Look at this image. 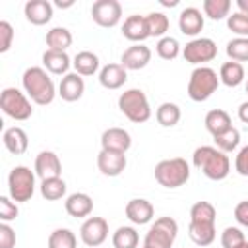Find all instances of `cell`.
<instances>
[{"instance_id":"cell-41","label":"cell","mask_w":248,"mask_h":248,"mask_svg":"<svg viewBox=\"0 0 248 248\" xmlns=\"http://www.w3.org/2000/svg\"><path fill=\"white\" fill-rule=\"evenodd\" d=\"M242 242H246V238L238 227H227L221 232V246L223 248H238Z\"/></svg>"},{"instance_id":"cell-27","label":"cell","mask_w":248,"mask_h":248,"mask_svg":"<svg viewBox=\"0 0 248 248\" xmlns=\"http://www.w3.org/2000/svg\"><path fill=\"white\" fill-rule=\"evenodd\" d=\"M188 236L194 244L198 246H209L217 232H215V225H207V223H192L188 225Z\"/></svg>"},{"instance_id":"cell-48","label":"cell","mask_w":248,"mask_h":248,"mask_svg":"<svg viewBox=\"0 0 248 248\" xmlns=\"http://www.w3.org/2000/svg\"><path fill=\"white\" fill-rule=\"evenodd\" d=\"M54 6H56V8H62V10H64V8H72V6H74V0H66V2L56 0V2H54Z\"/></svg>"},{"instance_id":"cell-6","label":"cell","mask_w":248,"mask_h":248,"mask_svg":"<svg viewBox=\"0 0 248 248\" xmlns=\"http://www.w3.org/2000/svg\"><path fill=\"white\" fill-rule=\"evenodd\" d=\"M8 192L16 203L29 202L35 194V172L25 165L14 167L8 174Z\"/></svg>"},{"instance_id":"cell-28","label":"cell","mask_w":248,"mask_h":248,"mask_svg":"<svg viewBox=\"0 0 248 248\" xmlns=\"http://www.w3.org/2000/svg\"><path fill=\"white\" fill-rule=\"evenodd\" d=\"M74 68L79 76H93L99 70V56L91 50H79L74 56Z\"/></svg>"},{"instance_id":"cell-7","label":"cell","mask_w":248,"mask_h":248,"mask_svg":"<svg viewBox=\"0 0 248 248\" xmlns=\"http://www.w3.org/2000/svg\"><path fill=\"white\" fill-rule=\"evenodd\" d=\"M0 108L6 116L14 118V120H27L33 114L31 103L27 99V95L23 91H19L17 87H6L0 93Z\"/></svg>"},{"instance_id":"cell-16","label":"cell","mask_w":248,"mask_h":248,"mask_svg":"<svg viewBox=\"0 0 248 248\" xmlns=\"http://www.w3.org/2000/svg\"><path fill=\"white\" fill-rule=\"evenodd\" d=\"M35 174L45 180V178H56L62 174V163L54 151H41L35 159Z\"/></svg>"},{"instance_id":"cell-39","label":"cell","mask_w":248,"mask_h":248,"mask_svg":"<svg viewBox=\"0 0 248 248\" xmlns=\"http://www.w3.org/2000/svg\"><path fill=\"white\" fill-rule=\"evenodd\" d=\"M155 50L157 54L163 58V60H174L178 54H180V43L174 39V37H163L157 41L155 45Z\"/></svg>"},{"instance_id":"cell-47","label":"cell","mask_w":248,"mask_h":248,"mask_svg":"<svg viewBox=\"0 0 248 248\" xmlns=\"http://www.w3.org/2000/svg\"><path fill=\"white\" fill-rule=\"evenodd\" d=\"M238 118H240L244 124H248V101H244V103L238 107Z\"/></svg>"},{"instance_id":"cell-42","label":"cell","mask_w":248,"mask_h":248,"mask_svg":"<svg viewBox=\"0 0 248 248\" xmlns=\"http://www.w3.org/2000/svg\"><path fill=\"white\" fill-rule=\"evenodd\" d=\"M17 213H19L17 203L10 196H0V219H2V223L14 221L17 217Z\"/></svg>"},{"instance_id":"cell-53","label":"cell","mask_w":248,"mask_h":248,"mask_svg":"<svg viewBox=\"0 0 248 248\" xmlns=\"http://www.w3.org/2000/svg\"><path fill=\"white\" fill-rule=\"evenodd\" d=\"M143 248H151V246H145V244H143Z\"/></svg>"},{"instance_id":"cell-34","label":"cell","mask_w":248,"mask_h":248,"mask_svg":"<svg viewBox=\"0 0 248 248\" xmlns=\"http://www.w3.org/2000/svg\"><path fill=\"white\" fill-rule=\"evenodd\" d=\"M140 234L134 227H118L112 232V246L114 248H138Z\"/></svg>"},{"instance_id":"cell-8","label":"cell","mask_w":248,"mask_h":248,"mask_svg":"<svg viewBox=\"0 0 248 248\" xmlns=\"http://www.w3.org/2000/svg\"><path fill=\"white\" fill-rule=\"evenodd\" d=\"M178 234V223L172 217H159L145 232L143 244L151 248H172Z\"/></svg>"},{"instance_id":"cell-1","label":"cell","mask_w":248,"mask_h":248,"mask_svg":"<svg viewBox=\"0 0 248 248\" xmlns=\"http://www.w3.org/2000/svg\"><path fill=\"white\" fill-rule=\"evenodd\" d=\"M21 85L25 95L35 103V105H50L54 95H56V87L54 81L48 78L46 70L41 66H31L23 72L21 76Z\"/></svg>"},{"instance_id":"cell-25","label":"cell","mask_w":248,"mask_h":248,"mask_svg":"<svg viewBox=\"0 0 248 248\" xmlns=\"http://www.w3.org/2000/svg\"><path fill=\"white\" fill-rule=\"evenodd\" d=\"M244 78H246V74H244V66L240 62L229 60V62L221 64V68H219V81L227 87H238L244 81Z\"/></svg>"},{"instance_id":"cell-38","label":"cell","mask_w":248,"mask_h":248,"mask_svg":"<svg viewBox=\"0 0 248 248\" xmlns=\"http://www.w3.org/2000/svg\"><path fill=\"white\" fill-rule=\"evenodd\" d=\"M78 238L70 229H56L48 236V248H76Z\"/></svg>"},{"instance_id":"cell-43","label":"cell","mask_w":248,"mask_h":248,"mask_svg":"<svg viewBox=\"0 0 248 248\" xmlns=\"http://www.w3.org/2000/svg\"><path fill=\"white\" fill-rule=\"evenodd\" d=\"M14 41V27L10 25V21L2 19L0 21V52H8Z\"/></svg>"},{"instance_id":"cell-5","label":"cell","mask_w":248,"mask_h":248,"mask_svg":"<svg viewBox=\"0 0 248 248\" xmlns=\"http://www.w3.org/2000/svg\"><path fill=\"white\" fill-rule=\"evenodd\" d=\"M219 76L213 68L209 66H198L194 68V72L190 74L188 79V97L196 103L207 101L219 87Z\"/></svg>"},{"instance_id":"cell-17","label":"cell","mask_w":248,"mask_h":248,"mask_svg":"<svg viewBox=\"0 0 248 248\" xmlns=\"http://www.w3.org/2000/svg\"><path fill=\"white\" fill-rule=\"evenodd\" d=\"M155 215V207L145 198H134L126 203V217L134 225H147Z\"/></svg>"},{"instance_id":"cell-29","label":"cell","mask_w":248,"mask_h":248,"mask_svg":"<svg viewBox=\"0 0 248 248\" xmlns=\"http://www.w3.org/2000/svg\"><path fill=\"white\" fill-rule=\"evenodd\" d=\"M180 116H182L180 107H178L176 103H170V101L161 103V105L157 107V110H155V118H157V122H159L161 126H165V128H172V126H176V124L180 122Z\"/></svg>"},{"instance_id":"cell-13","label":"cell","mask_w":248,"mask_h":248,"mask_svg":"<svg viewBox=\"0 0 248 248\" xmlns=\"http://www.w3.org/2000/svg\"><path fill=\"white\" fill-rule=\"evenodd\" d=\"M126 153H116V151H107L101 149L97 155V167L101 174L105 176H118L126 169Z\"/></svg>"},{"instance_id":"cell-36","label":"cell","mask_w":248,"mask_h":248,"mask_svg":"<svg viewBox=\"0 0 248 248\" xmlns=\"http://www.w3.org/2000/svg\"><path fill=\"white\" fill-rule=\"evenodd\" d=\"M227 56L232 62H248V37H234L227 43Z\"/></svg>"},{"instance_id":"cell-46","label":"cell","mask_w":248,"mask_h":248,"mask_svg":"<svg viewBox=\"0 0 248 248\" xmlns=\"http://www.w3.org/2000/svg\"><path fill=\"white\" fill-rule=\"evenodd\" d=\"M234 219H236L242 227L248 229V200L236 203V207H234Z\"/></svg>"},{"instance_id":"cell-19","label":"cell","mask_w":248,"mask_h":248,"mask_svg":"<svg viewBox=\"0 0 248 248\" xmlns=\"http://www.w3.org/2000/svg\"><path fill=\"white\" fill-rule=\"evenodd\" d=\"M85 91V81L79 74L72 72V74H66L62 79H60V85H58V95L62 97V101H68V103H74L78 99H81Z\"/></svg>"},{"instance_id":"cell-40","label":"cell","mask_w":248,"mask_h":248,"mask_svg":"<svg viewBox=\"0 0 248 248\" xmlns=\"http://www.w3.org/2000/svg\"><path fill=\"white\" fill-rule=\"evenodd\" d=\"M227 27L236 35V37H248V14L234 12L227 17Z\"/></svg>"},{"instance_id":"cell-11","label":"cell","mask_w":248,"mask_h":248,"mask_svg":"<svg viewBox=\"0 0 248 248\" xmlns=\"http://www.w3.org/2000/svg\"><path fill=\"white\" fill-rule=\"evenodd\" d=\"M85 246H101L108 236V223L103 217H87L79 229Z\"/></svg>"},{"instance_id":"cell-3","label":"cell","mask_w":248,"mask_h":248,"mask_svg":"<svg viewBox=\"0 0 248 248\" xmlns=\"http://www.w3.org/2000/svg\"><path fill=\"white\" fill-rule=\"evenodd\" d=\"M190 178V165L182 157L163 159L155 165V180L165 188H180Z\"/></svg>"},{"instance_id":"cell-21","label":"cell","mask_w":248,"mask_h":248,"mask_svg":"<svg viewBox=\"0 0 248 248\" xmlns=\"http://www.w3.org/2000/svg\"><path fill=\"white\" fill-rule=\"evenodd\" d=\"M72 64L74 62L70 60L66 50H50V48H46L43 52V66H45L46 72H50L54 76H66Z\"/></svg>"},{"instance_id":"cell-31","label":"cell","mask_w":248,"mask_h":248,"mask_svg":"<svg viewBox=\"0 0 248 248\" xmlns=\"http://www.w3.org/2000/svg\"><path fill=\"white\" fill-rule=\"evenodd\" d=\"M66 182L62 176H56V178H45L41 180V196L48 202H56V200H62L66 196Z\"/></svg>"},{"instance_id":"cell-45","label":"cell","mask_w":248,"mask_h":248,"mask_svg":"<svg viewBox=\"0 0 248 248\" xmlns=\"http://www.w3.org/2000/svg\"><path fill=\"white\" fill-rule=\"evenodd\" d=\"M234 170H236L240 176H248V145H244V147L236 153Z\"/></svg>"},{"instance_id":"cell-14","label":"cell","mask_w":248,"mask_h":248,"mask_svg":"<svg viewBox=\"0 0 248 248\" xmlns=\"http://www.w3.org/2000/svg\"><path fill=\"white\" fill-rule=\"evenodd\" d=\"M23 14L25 19L33 25H45L52 19L54 14V6L48 0H29L23 6Z\"/></svg>"},{"instance_id":"cell-44","label":"cell","mask_w":248,"mask_h":248,"mask_svg":"<svg viewBox=\"0 0 248 248\" xmlns=\"http://www.w3.org/2000/svg\"><path fill=\"white\" fill-rule=\"evenodd\" d=\"M16 246V231L8 223H0V248Z\"/></svg>"},{"instance_id":"cell-26","label":"cell","mask_w":248,"mask_h":248,"mask_svg":"<svg viewBox=\"0 0 248 248\" xmlns=\"http://www.w3.org/2000/svg\"><path fill=\"white\" fill-rule=\"evenodd\" d=\"M205 128H207V132L215 138V136L227 132L229 128H232V120H231V116H229L227 110H223V108H213V110H209V112L205 114Z\"/></svg>"},{"instance_id":"cell-22","label":"cell","mask_w":248,"mask_h":248,"mask_svg":"<svg viewBox=\"0 0 248 248\" xmlns=\"http://www.w3.org/2000/svg\"><path fill=\"white\" fill-rule=\"evenodd\" d=\"M64 207H66V213L70 217H78V219L89 217L91 211H93V200L85 192H74L66 198Z\"/></svg>"},{"instance_id":"cell-51","label":"cell","mask_w":248,"mask_h":248,"mask_svg":"<svg viewBox=\"0 0 248 248\" xmlns=\"http://www.w3.org/2000/svg\"><path fill=\"white\" fill-rule=\"evenodd\" d=\"M238 248H248V240H246V242H242V244H240Z\"/></svg>"},{"instance_id":"cell-12","label":"cell","mask_w":248,"mask_h":248,"mask_svg":"<svg viewBox=\"0 0 248 248\" xmlns=\"http://www.w3.org/2000/svg\"><path fill=\"white\" fill-rule=\"evenodd\" d=\"M132 147V136L124 128H107L101 134V149L107 151H116V153H126Z\"/></svg>"},{"instance_id":"cell-50","label":"cell","mask_w":248,"mask_h":248,"mask_svg":"<svg viewBox=\"0 0 248 248\" xmlns=\"http://www.w3.org/2000/svg\"><path fill=\"white\" fill-rule=\"evenodd\" d=\"M161 4H163V6H170V8H174V6H178V0H172V2H167V0H161Z\"/></svg>"},{"instance_id":"cell-49","label":"cell","mask_w":248,"mask_h":248,"mask_svg":"<svg viewBox=\"0 0 248 248\" xmlns=\"http://www.w3.org/2000/svg\"><path fill=\"white\" fill-rule=\"evenodd\" d=\"M236 6H238V12L248 14V0H236Z\"/></svg>"},{"instance_id":"cell-4","label":"cell","mask_w":248,"mask_h":248,"mask_svg":"<svg viewBox=\"0 0 248 248\" xmlns=\"http://www.w3.org/2000/svg\"><path fill=\"white\" fill-rule=\"evenodd\" d=\"M118 108L130 122H136V124L147 122L151 118V107H149L147 95L138 87H132V89H126L124 93H120Z\"/></svg>"},{"instance_id":"cell-18","label":"cell","mask_w":248,"mask_h":248,"mask_svg":"<svg viewBox=\"0 0 248 248\" xmlns=\"http://www.w3.org/2000/svg\"><path fill=\"white\" fill-rule=\"evenodd\" d=\"M203 23H205V21H203L202 12H200L198 8H194V6L184 8V10L180 12V16H178V29H180V33L186 35V37H196L198 33H202Z\"/></svg>"},{"instance_id":"cell-30","label":"cell","mask_w":248,"mask_h":248,"mask_svg":"<svg viewBox=\"0 0 248 248\" xmlns=\"http://www.w3.org/2000/svg\"><path fill=\"white\" fill-rule=\"evenodd\" d=\"M45 41L50 50H66L72 45L74 37H72L70 29H66V27H52L50 31H46Z\"/></svg>"},{"instance_id":"cell-33","label":"cell","mask_w":248,"mask_h":248,"mask_svg":"<svg viewBox=\"0 0 248 248\" xmlns=\"http://www.w3.org/2000/svg\"><path fill=\"white\" fill-rule=\"evenodd\" d=\"M215 219H217V211H215L213 203H209V202H196L190 209V221L192 223L215 225Z\"/></svg>"},{"instance_id":"cell-35","label":"cell","mask_w":248,"mask_h":248,"mask_svg":"<svg viewBox=\"0 0 248 248\" xmlns=\"http://www.w3.org/2000/svg\"><path fill=\"white\" fill-rule=\"evenodd\" d=\"M202 8H203V14L213 21H219L231 16V0H203Z\"/></svg>"},{"instance_id":"cell-37","label":"cell","mask_w":248,"mask_h":248,"mask_svg":"<svg viewBox=\"0 0 248 248\" xmlns=\"http://www.w3.org/2000/svg\"><path fill=\"white\" fill-rule=\"evenodd\" d=\"M213 141H215V147H217L219 151H223V153H231V151H234V149L238 147V143H240V132L232 126V128H229L227 132L215 136Z\"/></svg>"},{"instance_id":"cell-52","label":"cell","mask_w":248,"mask_h":248,"mask_svg":"<svg viewBox=\"0 0 248 248\" xmlns=\"http://www.w3.org/2000/svg\"><path fill=\"white\" fill-rule=\"evenodd\" d=\"M246 93H248V79H246Z\"/></svg>"},{"instance_id":"cell-9","label":"cell","mask_w":248,"mask_h":248,"mask_svg":"<svg viewBox=\"0 0 248 248\" xmlns=\"http://www.w3.org/2000/svg\"><path fill=\"white\" fill-rule=\"evenodd\" d=\"M182 56L186 62L203 66L205 62H211L217 56V45L209 37H196L182 48Z\"/></svg>"},{"instance_id":"cell-20","label":"cell","mask_w":248,"mask_h":248,"mask_svg":"<svg viewBox=\"0 0 248 248\" xmlns=\"http://www.w3.org/2000/svg\"><path fill=\"white\" fill-rule=\"evenodd\" d=\"M122 35L132 41L134 45L138 43H143L147 37H149V31H147V23H145V16H140V14H134V16H128L122 23Z\"/></svg>"},{"instance_id":"cell-23","label":"cell","mask_w":248,"mask_h":248,"mask_svg":"<svg viewBox=\"0 0 248 248\" xmlns=\"http://www.w3.org/2000/svg\"><path fill=\"white\" fill-rule=\"evenodd\" d=\"M128 79V70L122 64H107L99 72V81L105 89H120Z\"/></svg>"},{"instance_id":"cell-32","label":"cell","mask_w":248,"mask_h":248,"mask_svg":"<svg viewBox=\"0 0 248 248\" xmlns=\"http://www.w3.org/2000/svg\"><path fill=\"white\" fill-rule=\"evenodd\" d=\"M145 23H147V31H149V37H167V31H169V17L163 14V12H149L145 16Z\"/></svg>"},{"instance_id":"cell-2","label":"cell","mask_w":248,"mask_h":248,"mask_svg":"<svg viewBox=\"0 0 248 248\" xmlns=\"http://www.w3.org/2000/svg\"><path fill=\"white\" fill-rule=\"evenodd\" d=\"M192 163L196 169H200L209 180H223L231 172V161L227 153L219 151L213 145H202L196 147L192 155Z\"/></svg>"},{"instance_id":"cell-15","label":"cell","mask_w":248,"mask_h":248,"mask_svg":"<svg viewBox=\"0 0 248 248\" xmlns=\"http://www.w3.org/2000/svg\"><path fill=\"white\" fill-rule=\"evenodd\" d=\"M149 60H151V50L143 43L128 46L120 56V64L126 70H141V68H145L149 64Z\"/></svg>"},{"instance_id":"cell-10","label":"cell","mask_w":248,"mask_h":248,"mask_svg":"<svg viewBox=\"0 0 248 248\" xmlns=\"http://www.w3.org/2000/svg\"><path fill=\"white\" fill-rule=\"evenodd\" d=\"M91 17L101 27H114L122 19V6L118 0H97L91 6Z\"/></svg>"},{"instance_id":"cell-24","label":"cell","mask_w":248,"mask_h":248,"mask_svg":"<svg viewBox=\"0 0 248 248\" xmlns=\"http://www.w3.org/2000/svg\"><path fill=\"white\" fill-rule=\"evenodd\" d=\"M2 141H4V147L12 153V155H23L29 147V140H27V134L23 128L19 126H12V128H6L4 130V136H2Z\"/></svg>"}]
</instances>
